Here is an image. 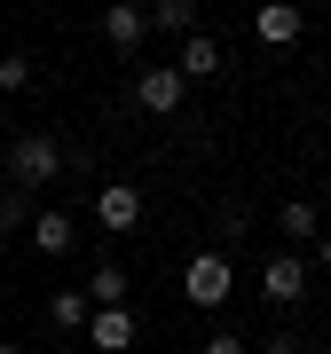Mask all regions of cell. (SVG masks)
<instances>
[{"label":"cell","mask_w":331,"mask_h":354,"mask_svg":"<svg viewBox=\"0 0 331 354\" xmlns=\"http://www.w3.org/2000/svg\"><path fill=\"white\" fill-rule=\"evenodd\" d=\"M55 174H64V142H55L48 127H24L8 142V181H16V189H48Z\"/></svg>","instance_id":"1"},{"label":"cell","mask_w":331,"mask_h":354,"mask_svg":"<svg viewBox=\"0 0 331 354\" xmlns=\"http://www.w3.org/2000/svg\"><path fill=\"white\" fill-rule=\"evenodd\" d=\"M229 291H237V268H229V252H190V268H181V299L190 307H229Z\"/></svg>","instance_id":"2"},{"label":"cell","mask_w":331,"mask_h":354,"mask_svg":"<svg viewBox=\"0 0 331 354\" xmlns=\"http://www.w3.org/2000/svg\"><path fill=\"white\" fill-rule=\"evenodd\" d=\"M134 102H142L150 118H174L181 102H190V79H181L174 64H142V79H134Z\"/></svg>","instance_id":"3"},{"label":"cell","mask_w":331,"mask_h":354,"mask_svg":"<svg viewBox=\"0 0 331 354\" xmlns=\"http://www.w3.org/2000/svg\"><path fill=\"white\" fill-rule=\"evenodd\" d=\"M307 276H316V260H307V252H276V260L260 268L268 307H300V299H307Z\"/></svg>","instance_id":"4"},{"label":"cell","mask_w":331,"mask_h":354,"mask_svg":"<svg viewBox=\"0 0 331 354\" xmlns=\"http://www.w3.org/2000/svg\"><path fill=\"white\" fill-rule=\"evenodd\" d=\"M95 221H102V236H134V228H142V189L102 181V189H95Z\"/></svg>","instance_id":"5"},{"label":"cell","mask_w":331,"mask_h":354,"mask_svg":"<svg viewBox=\"0 0 331 354\" xmlns=\"http://www.w3.org/2000/svg\"><path fill=\"white\" fill-rule=\"evenodd\" d=\"M134 339H142L134 307H102V315H87V346H95V354H127Z\"/></svg>","instance_id":"6"},{"label":"cell","mask_w":331,"mask_h":354,"mask_svg":"<svg viewBox=\"0 0 331 354\" xmlns=\"http://www.w3.org/2000/svg\"><path fill=\"white\" fill-rule=\"evenodd\" d=\"M166 64H174L181 79H213V71H229V55H221L213 32H190V39H181V55H166Z\"/></svg>","instance_id":"7"},{"label":"cell","mask_w":331,"mask_h":354,"mask_svg":"<svg viewBox=\"0 0 331 354\" xmlns=\"http://www.w3.org/2000/svg\"><path fill=\"white\" fill-rule=\"evenodd\" d=\"M253 32H260V39H268V48H292V39H300V32H307V16H300V8H292V0H268V8H260V16H253Z\"/></svg>","instance_id":"8"},{"label":"cell","mask_w":331,"mask_h":354,"mask_svg":"<svg viewBox=\"0 0 331 354\" xmlns=\"http://www.w3.org/2000/svg\"><path fill=\"white\" fill-rule=\"evenodd\" d=\"M102 39H111L118 55H134L142 39H150V8H102Z\"/></svg>","instance_id":"9"},{"label":"cell","mask_w":331,"mask_h":354,"mask_svg":"<svg viewBox=\"0 0 331 354\" xmlns=\"http://www.w3.org/2000/svg\"><path fill=\"white\" fill-rule=\"evenodd\" d=\"M127 291H134V276L118 260H95V276H87V307L102 315V307H127Z\"/></svg>","instance_id":"10"},{"label":"cell","mask_w":331,"mask_h":354,"mask_svg":"<svg viewBox=\"0 0 331 354\" xmlns=\"http://www.w3.org/2000/svg\"><path fill=\"white\" fill-rule=\"evenodd\" d=\"M32 252H39V260L71 252V213H55V205H39V213H32Z\"/></svg>","instance_id":"11"},{"label":"cell","mask_w":331,"mask_h":354,"mask_svg":"<svg viewBox=\"0 0 331 354\" xmlns=\"http://www.w3.org/2000/svg\"><path fill=\"white\" fill-rule=\"evenodd\" d=\"M284 252H300V244H316L323 236V213H316V205H307V197H284Z\"/></svg>","instance_id":"12"},{"label":"cell","mask_w":331,"mask_h":354,"mask_svg":"<svg viewBox=\"0 0 331 354\" xmlns=\"http://www.w3.org/2000/svg\"><path fill=\"white\" fill-rule=\"evenodd\" d=\"M150 32L190 39V32H197V0H158V8H150Z\"/></svg>","instance_id":"13"},{"label":"cell","mask_w":331,"mask_h":354,"mask_svg":"<svg viewBox=\"0 0 331 354\" xmlns=\"http://www.w3.org/2000/svg\"><path fill=\"white\" fill-rule=\"evenodd\" d=\"M87 315H95L87 291H55V299H48V323H55V330H87Z\"/></svg>","instance_id":"14"},{"label":"cell","mask_w":331,"mask_h":354,"mask_svg":"<svg viewBox=\"0 0 331 354\" xmlns=\"http://www.w3.org/2000/svg\"><path fill=\"white\" fill-rule=\"evenodd\" d=\"M32 213H39L32 189H16V181H8V189H0V236H8V228H32Z\"/></svg>","instance_id":"15"},{"label":"cell","mask_w":331,"mask_h":354,"mask_svg":"<svg viewBox=\"0 0 331 354\" xmlns=\"http://www.w3.org/2000/svg\"><path fill=\"white\" fill-rule=\"evenodd\" d=\"M16 87H32V55H0V95H16Z\"/></svg>","instance_id":"16"},{"label":"cell","mask_w":331,"mask_h":354,"mask_svg":"<svg viewBox=\"0 0 331 354\" xmlns=\"http://www.w3.org/2000/svg\"><path fill=\"white\" fill-rule=\"evenodd\" d=\"M244 228H253V213H244V205H221V236H229V244H237V236H244Z\"/></svg>","instance_id":"17"},{"label":"cell","mask_w":331,"mask_h":354,"mask_svg":"<svg viewBox=\"0 0 331 354\" xmlns=\"http://www.w3.org/2000/svg\"><path fill=\"white\" fill-rule=\"evenodd\" d=\"M205 354H253V346H244L237 330H213V339H205Z\"/></svg>","instance_id":"18"},{"label":"cell","mask_w":331,"mask_h":354,"mask_svg":"<svg viewBox=\"0 0 331 354\" xmlns=\"http://www.w3.org/2000/svg\"><path fill=\"white\" fill-rule=\"evenodd\" d=\"M260 354H300V339H292V330H268V339H260Z\"/></svg>","instance_id":"19"},{"label":"cell","mask_w":331,"mask_h":354,"mask_svg":"<svg viewBox=\"0 0 331 354\" xmlns=\"http://www.w3.org/2000/svg\"><path fill=\"white\" fill-rule=\"evenodd\" d=\"M316 268H323V276H331V228H323V236H316Z\"/></svg>","instance_id":"20"},{"label":"cell","mask_w":331,"mask_h":354,"mask_svg":"<svg viewBox=\"0 0 331 354\" xmlns=\"http://www.w3.org/2000/svg\"><path fill=\"white\" fill-rule=\"evenodd\" d=\"M0 354H24V346H16V339H0Z\"/></svg>","instance_id":"21"}]
</instances>
